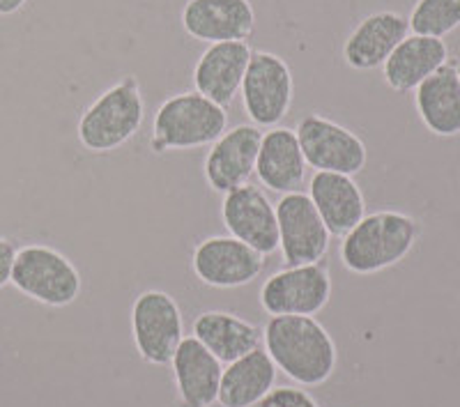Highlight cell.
I'll list each match as a JSON object with an SVG mask.
<instances>
[{"instance_id":"cell-1","label":"cell","mask_w":460,"mask_h":407,"mask_svg":"<svg viewBox=\"0 0 460 407\" xmlns=\"http://www.w3.org/2000/svg\"><path fill=\"white\" fill-rule=\"evenodd\" d=\"M262 343L277 371L299 386H320L339 364L332 334L315 315H272L262 327Z\"/></svg>"},{"instance_id":"cell-2","label":"cell","mask_w":460,"mask_h":407,"mask_svg":"<svg viewBox=\"0 0 460 407\" xmlns=\"http://www.w3.org/2000/svg\"><path fill=\"white\" fill-rule=\"evenodd\" d=\"M421 228L414 217L396 209L367 215L350 233L341 237L339 256L343 267L357 277H371L398 265L412 253Z\"/></svg>"},{"instance_id":"cell-3","label":"cell","mask_w":460,"mask_h":407,"mask_svg":"<svg viewBox=\"0 0 460 407\" xmlns=\"http://www.w3.org/2000/svg\"><path fill=\"white\" fill-rule=\"evenodd\" d=\"M226 129L228 111L208 100L205 94L189 90L171 94L159 104L147 146L155 155L171 150H196L212 146Z\"/></svg>"},{"instance_id":"cell-4","label":"cell","mask_w":460,"mask_h":407,"mask_svg":"<svg viewBox=\"0 0 460 407\" xmlns=\"http://www.w3.org/2000/svg\"><path fill=\"white\" fill-rule=\"evenodd\" d=\"M146 120V100L134 74L97 94V100L81 113L79 134L81 146L94 155L113 152L138 134Z\"/></svg>"},{"instance_id":"cell-5","label":"cell","mask_w":460,"mask_h":407,"mask_svg":"<svg viewBox=\"0 0 460 407\" xmlns=\"http://www.w3.org/2000/svg\"><path fill=\"white\" fill-rule=\"evenodd\" d=\"M12 286L22 295L51 308H65L79 299L84 279L65 253L47 244L16 249Z\"/></svg>"},{"instance_id":"cell-6","label":"cell","mask_w":460,"mask_h":407,"mask_svg":"<svg viewBox=\"0 0 460 407\" xmlns=\"http://www.w3.org/2000/svg\"><path fill=\"white\" fill-rule=\"evenodd\" d=\"M306 166L314 171L343 173L355 178L367 168L368 150L355 131L323 113L304 115L295 127Z\"/></svg>"},{"instance_id":"cell-7","label":"cell","mask_w":460,"mask_h":407,"mask_svg":"<svg viewBox=\"0 0 460 407\" xmlns=\"http://www.w3.org/2000/svg\"><path fill=\"white\" fill-rule=\"evenodd\" d=\"M131 339L146 364L168 366L184 339L182 311L164 290H146L131 304Z\"/></svg>"},{"instance_id":"cell-8","label":"cell","mask_w":460,"mask_h":407,"mask_svg":"<svg viewBox=\"0 0 460 407\" xmlns=\"http://www.w3.org/2000/svg\"><path fill=\"white\" fill-rule=\"evenodd\" d=\"M242 106L252 125L272 129L279 127L293 106V72L281 56L270 51H253L252 63L242 81Z\"/></svg>"},{"instance_id":"cell-9","label":"cell","mask_w":460,"mask_h":407,"mask_svg":"<svg viewBox=\"0 0 460 407\" xmlns=\"http://www.w3.org/2000/svg\"><path fill=\"white\" fill-rule=\"evenodd\" d=\"M332 297V274L327 261L293 265L274 271L261 286V306L272 315H318Z\"/></svg>"},{"instance_id":"cell-10","label":"cell","mask_w":460,"mask_h":407,"mask_svg":"<svg viewBox=\"0 0 460 407\" xmlns=\"http://www.w3.org/2000/svg\"><path fill=\"white\" fill-rule=\"evenodd\" d=\"M279 251L286 267L311 265L327 258L332 235L306 191L283 193L277 203Z\"/></svg>"},{"instance_id":"cell-11","label":"cell","mask_w":460,"mask_h":407,"mask_svg":"<svg viewBox=\"0 0 460 407\" xmlns=\"http://www.w3.org/2000/svg\"><path fill=\"white\" fill-rule=\"evenodd\" d=\"M265 256L230 235H215L199 242L191 256V270L200 283L217 290L249 286L265 270Z\"/></svg>"},{"instance_id":"cell-12","label":"cell","mask_w":460,"mask_h":407,"mask_svg":"<svg viewBox=\"0 0 460 407\" xmlns=\"http://www.w3.org/2000/svg\"><path fill=\"white\" fill-rule=\"evenodd\" d=\"M221 221L230 237L244 242L265 258L279 251L277 205L270 203L267 193L256 184L246 182L224 193Z\"/></svg>"},{"instance_id":"cell-13","label":"cell","mask_w":460,"mask_h":407,"mask_svg":"<svg viewBox=\"0 0 460 407\" xmlns=\"http://www.w3.org/2000/svg\"><path fill=\"white\" fill-rule=\"evenodd\" d=\"M261 141L262 129L252 122L226 129L205 155L203 175L208 187L217 193H228L249 182L256 175Z\"/></svg>"},{"instance_id":"cell-14","label":"cell","mask_w":460,"mask_h":407,"mask_svg":"<svg viewBox=\"0 0 460 407\" xmlns=\"http://www.w3.org/2000/svg\"><path fill=\"white\" fill-rule=\"evenodd\" d=\"M180 22L199 42H242L256 31V10L252 0H187Z\"/></svg>"},{"instance_id":"cell-15","label":"cell","mask_w":460,"mask_h":407,"mask_svg":"<svg viewBox=\"0 0 460 407\" xmlns=\"http://www.w3.org/2000/svg\"><path fill=\"white\" fill-rule=\"evenodd\" d=\"M252 56L253 49L246 40L209 44L194 67L196 93L205 94L215 104L228 109L240 94Z\"/></svg>"},{"instance_id":"cell-16","label":"cell","mask_w":460,"mask_h":407,"mask_svg":"<svg viewBox=\"0 0 460 407\" xmlns=\"http://www.w3.org/2000/svg\"><path fill=\"white\" fill-rule=\"evenodd\" d=\"M178 407H212L219 396L224 364L194 336H184L171 359Z\"/></svg>"},{"instance_id":"cell-17","label":"cell","mask_w":460,"mask_h":407,"mask_svg":"<svg viewBox=\"0 0 460 407\" xmlns=\"http://www.w3.org/2000/svg\"><path fill=\"white\" fill-rule=\"evenodd\" d=\"M410 35L408 19L385 10L368 14L343 44V60L357 72H373L387 63L394 49Z\"/></svg>"},{"instance_id":"cell-18","label":"cell","mask_w":460,"mask_h":407,"mask_svg":"<svg viewBox=\"0 0 460 407\" xmlns=\"http://www.w3.org/2000/svg\"><path fill=\"white\" fill-rule=\"evenodd\" d=\"M306 159L299 147L297 134L288 127H272L262 131L261 150L256 159V178L274 193L302 191L306 182Z\"/></svg>"},{"instance_id":"cell-19","label":"cell","mask_w":460,"mask_h":407,"mask_svg":"<svg viewBox=\"0 0 460 407\" xmlns=\"http://www.w3.org/2000/svg\"><path fill=\"white\" fill-rule=\"evenodd\" d=\"M306 193L332 237H343L367 217V199L350 175L314 171Z\"/></svg>"},{"instance_id":"cell-20","label":"cell","mask_w":460,"mask_h":407,"mask_svg":"<svg viewBox=\"0 0 460 407\" xmlns=\"http://www.w3.org/2000/svg\"><path fill=\"white\" fill-rule=\"evenodd\" d=\"M445 63H449L445 40L410 32L382 65V76L394 93H414Z\"/></svg>"},{"instance_id":"cell-21","label":"cell","mask_w":460,"mask_h":407,"mask_svg":"<svg viewBox=\"0 0 460 407\" xmlns=\"http://www.w3.org/2000/svg\"><path fill=\"white\" fill-rule=\"evenodd\" d=\"M414 109L426 129L442 138L460 136L458 65L445 63L414 90Z\"/></svg>"},{"instance_id":"cell-22","label":"cell","mask_w":460,"mask_h":407,"mask_svg":"<svg viewBox=\"0 0 460 407\" xmlns=\"http://www.w3.org/2000/svg\"><path fill=\"white\" fill-rule=\"evenodd\" d=\"M191 332L221 364L240 359L262 343V329L230 311H203L196 315Z\"/></svg>"},{"instance_id":"cell-23","label":"cell","mask_w":460,"mask_h":407,"mask_svg":"<svg viewBox=\"0 0 460 407\" xmlns=\"http://www.w3.org/2000/svg\"><path fill=\"white\" fill-rule=\"evenodd\" d=\"M277 382V366L265 348H256L249 355L226 364L221 373L219 396L221 407H256Z\"/></svg>"},{"instance_id":"cell-24","label":"cell","mask_w":460,"mask_h":407,"mask_svg":"<svg viewBox=\"0 0 460 407\" xmlns=\"http://www.w3.org/2000/svg\"><path fill=\"white\" fill-rule=\"evenodd\" d=\"M408 23L414 35L445 40L460 28V0H417Z\"/></svg>"},{"instance_id":"cell-25","label":"cell","mask_w":460,"mask_h":407,"mask_svg":"<svg viewBox=\"0 0 460 407\" xmlns=\"http://www.w3.org/2000/svg\"><path fill=\"white\" fill-rule=\"evenodd\" d=\"M256 407H320V403L302 386H274Z\"/></svg>"},{"instance_id":"cell-26","label":"cell","mask_w":460,"mask_h":407,"mask_svg":"<svg viewBox=\"0 0 460 407\" xmlns=\"http://www.w3.org/2000/svg\"><path fill=\"white\" fill-rule=\"evenodd\" d=\"M16 246L7 237H0V290L10 286L12 281V267H14Z\"/></svg>"},{"instance_id":"cell-27","label":"cell","mask_w":460,"mask_h":407,"mask_svg":"<svg viewBox=\"0 0 460 407\" xmlns=\"http://www.w3.org/2000/svg\"><path fill=\"white\" fill-rule=\"evenodd\" d=\"M28 0H0V16H12L26 7Z\"/></svg>"},{"instance_id":"cell-28","label":"cell","mask_w":460,"mask_h":407,"mask_svg":"<svg viewBox=\"0 0 460 407\" xmlns=\"http://www.w3.org/2000/svg\"><path fill=\"white\" fill-rule=\"evenodd\" d=\"M458 76H460V65H458Z\"/></svg>"}]
</instances>
